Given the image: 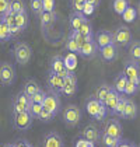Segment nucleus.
<instances>
[{"instance_id":"10","label":"nucleus","mask_w":140,"mask_h":147,"mask_svg":"<svg viewBox=\"0 0 140 147\" xmlns=\"http://www.w3.org/2000/svg\"><path fill=\"white\" fill-rule=\"evenodd\" d=\"M101 132H104V133H106V135H109V136H114L116 139H122L123 127H122V125H120V122L118 119H108L105 122L104 129Z\"/></svg>"},{"instance_id":"15","label":"nucleus","mask_w":140,"mask_h":147,"mask_svg":"<svg viewBox=\"0 0 140 147\" xmlns=\"http://www.w3.org/2000/svg\"><path fill=\"white\" fill-rule=\"evenodd\" d=\"M139 115V107L137 104L133 101L132 98H126V104H125V111H123V116L122 119L126 121H135Z\"/></svg>"},{"instance_id":"21","label":"nucleus","mask_w":140,"mask_h":147,"mask_svg":"<svg viewBox=\"0 0 140 147\" xmlns=\"http://www.w3.org/2000/svg\"><path fill=\"white\" fill-rule=\"evenodd\" d=\"M77 32H79V34H81L83 36H85V38H90V39H93V36H94L93 24H91V21H90L87 17H84V20H83L81 25L79 27Z\"/></svg>"},{"instance_id":"36","label":"nucleus","mask_w":140,"mask_h":147,"mask_svg":"<svg viewBox=\"0 0 140 147\" xmlns=\"http://www.w3.org/2000/svg\"><path fill=\"white\" fill-rule=\"evenodd\" d=\"M45 95H46V91H44L42 88H39L35 94H32V95L30 97V100H31L32 104H42L44 100H45Z\"/></svg>"},{"instance_id":"50","label":"nucleus","mask_w":140,"mask_h":147,"mask_svg":"<svg viewBox=\"0 0 140 147\" xmlns=\"http://www.w3.org/2000/svg\"><path fill=\"white\" fill-rule=\"evenodd\" d=\"M13 147H34L30 142L27 140H17L15 143H13Z\"/></svg>"},{"instance_id":"49","label":"nucleus","mask_w":140,"mask_h":147,"mask_svg":"<svg viewBox=\"0 0 140 147\" xmlns=\"http://www.w3.org/2000/svg\"><path fill=\"white\" fill-rule=\"evenodd\" d=\"M116 147H136V144H135L133 142H130V140H126V139H120Z\"/></svg>"},{"instance_id":"39","label":"nucleus","mask_w":140,"mask_h":147,"mask_svg":"<svg viewBox=\"0 0 140 147\" xmlns=\"http://www.w3.org/2000/svg\"><path fill=\"white\" fill-rule=\"evenodd\" d=\"M76 56L77 55H73V53H69L66 57H63L65 59V65H66V69L69 70V71H71L73 69H74V66L77 65V60H76Z\"/></svg>"},{"instance_id":"38","label":"nucleus","mask_w":140,"mask_h":147,"mask_svg":"<svg viewBox=\"0 0 140 147\" xmlns=\"http://www.w3.org/2000/svg\"><path fill=\"white\" fill-rule=\"evenodd\" d=\"M30 9H31V11L36 14V16H39L41 13L44 11V9H42V0H30Z\"/></svg>"},{"instance_id":"17","label":"nucleus","mask_w":140,"mask_h":147,"mask_svg":"<svg viewBox=\"0 0 140 147\" xmlns=\"http://www.w3.org/2000/svg\"><path fill=\"white\" fill-rule=\"evenodd\" d=\"M39 21H41V30L44 32H46L48 30L55 24V21H56V11L53 13L42 11L39 14Z\"/></svg>"},{"instance_id":"32","label":"nucleus","mask_w":140,"mask_h":147,"mask_svg":"<svg viewBox=\"0 0 140 147\" xmlns=\"http://www.w3.org/2000/svg\"><path fill=\"white\" fill-rule=\"evenodd\" d=\"M28 14L27 13H20V14H15V25L24 31L27 27H28Z\"/></svg>"},{"instance_id":"6","label":"nucleus","mask_w":140,"mask_h":147,"mask_svg":"<svg viewBox=\"0 0 140 147\" xmlns=\"http://www.w3.org/2000/svg\"><path fill=\"white\" fill-rule=\"evenodd\" d=\"M15 81V69L13 63L3 62L0 63V83L3 86H13Z\"/></svg>"},{"instance_id":"20","label":"nucleus","mask_w":140,"mask_h":147,"mask_svg":"<svg viewBox=\"0 0 140 147\" xmlns=\"http://www.w3.org/2000/svg\"><path fill=\"white\" fill-rule=\"evenodd\" d=\"M84 14L83 13H77V11H71L69 16V27L70 31H77L79 27L81 25L83 20H84Z\"/></svg>"},{"instance_id":"35","label":"nucleus","mask_w":140,"mask_h":147,"mask_svg":"<svg viewBox=\"0 0 140 147\" xmlns=\"http://www.w3.org/2000/svg\"><path fill=\"white\" fill-rule=\"evenodd\" d=\"M65 48L69 51V53H73V55H79V49H80V45L73 39V38H67L66 44H65Z\"/></svg>"},{"instance_id":"43","label":"nucleus","mask_w":140,"mask_h":147,"mask_svg":"<svg viewBox=\"0 0 140 147\" xmlns=\"http://www.w3.org/2000/svg\"><path fill=\"white\" fill-rule=\"evenodd\" d=\"M41 111H42V104H32L31 102V105L28 108V112L31 113L32 118H38V115L41 113Z\"/></svg>"},{"instance_id":"11","label":"nucleus","mask_w":140,"mask_h":147,"mask_svg":"<svg viewBox=\"0 0 140 147\" xmlns=\"http://www.w3.org/2000/svg\"><path fill=\"white\" fill-rule=\"evenodd\" d=\"M95 45L100 48H104V46L109 45V44H114V39H112V32L108 31V30H100L97 34L93 36Z\"/></svg>"},{"instance_id":"9","label":"nucleus","mask_w":140,"mask_h":147,"mask_svg":"<svg viewBox=\"0 0 140 147\" xmlns=\"http://www.w3.org/2000/svg\"><path fill=\"white\" fill-rule=\"evenodd\" d=\"M49 73H53V74H56V76L62 77V79L69 73V70L66 69V65H65V59H63V56L55 55V56L50 59V63H49Z\"/></svg>"},{"instance_id":"7","label":"nucleus","mask_w":140,"mask_h":147,"mask_svg":"<svg viewBox=\"0 0 140 147\" xmlns=\"http://www.w3.org/2000/svg\"><path fill=\"white\" fill-rule=\"evenodd\" d=\"M125 77L128 79V81H132L135 84H140V69H139V63L133 62V60H126L125 62V66H123V71Z\"/></svg>"},{"instance_id":"41","label":"nucleus","mask_w":140,"mask_h":147,"mask_svg":"<svg viewBox=\"0 0 140 147\" xmlns=\"http://www.w3.org/2000/svg\"><path fill=\"white\" fill-rule=\"evenodd\" d=\"M0 18L4 21V24H6L7 27H13V25H15V16H14L10 10L6 13V14H3Z\"/></svg>"},{"instance_id":"29","label":"nucleus","mask_w":140,"mask_h":147,"mask_svg":"<svg viewBox=\"0 0 140 147\" xmlns=\"http://www.w3.org/2000/svg\"><path fill=\"white\" fill-rule=\"evenodd\" d=\"M100 140H101V143L104 144V147H116L120 139H116V137H114V136H109V135H106V133H104V132H101Z\"/></svg>"},{"instance_id":"45","label":"nucleus","mask_w":140,"mask_h":147,"mask_svg":"<svg viewBox=\"0 0 140 147\" xmlns=\"http://www.w3.org/2000/svg\"><path fill=\"white\" fill-rule=\"evenodd\" d=\"M106 108H105L104 105L101 104V107H100V109H98V112H97V115H95V121H98V122H102L104 121L105 118H106Z\"/></svg>"},{"instance_id":"30","label":"nucleus","mask_w":140,"mask_h":147,"mask_svg":"<svg viewBox=\"0 0 140 147\" xmlns=\"http://www.w3.org/2000/svg\"><path fill=\"white\" fill-rule=\"evenodd\" d=\"M125 104H126V97L120 95L111 115H115V116H118V118H122V116H123V111H125Z\"/></svg>"},{"instance_id":"25","label":"nucleus","mask_w":140,"mask_h":147,"mask_svg":"<svg viewBox=\"0 0 140 147\" xmlns=\"http://www.w3.org/2000/svg\"><path fill=\"white\" fill-rule=\"evenodd\" d=\"M137 14H139L137 9H136L135 6H130V4H129L128 7H126V10L122 13L120 16H122V18H123L125 23H133V21H136Z\"/></svg>"},{"instance_id":"52","label":"nucleus","mask_w":140,"mask_h":147,"mask_svg":"<svg viewBox=\"0 0 140 147\" xmlns=\"http://www.w3.org/2000/svg\"><path fill=\"white\" fill-rule=\"evenodd\" d=\"M3 147H13V143H7V144H4Z\"/></svg>"},{"instance_id":"27","label":"nucleus","mask_w":140,"mask_h":147,"mask_svg":"<svg viewBox=\"0 0 140 147\" xmlns=\"http://www.w3.org/2000/svg\"><path fill=\"white\" fill-rule=\"evenodd\" d=\"M41 87H39V84H38V81H35V80H27L25 83H24V87H23V92L24 94H27L28 97H31L32 94H35L36 91L39 90Z\"/></svg>"},{"instance_id":"40","label":"nucleus","mask_w":140,"mask_h":147,"mask_svg":"<svg viewBox=\"0 0 140 147\" xmlns=\"http://www.w3.org/2000/svg\"><path fill=\"white\" fill-rule=\"evenodd\" d=\"M53 118H55V115H53V113H50L49 111H46V109H44V108H42L41 113L38 115V119H39L41 122H44V123H49V122H52V121H53Z\"/></svg>"},{"instance_id":"24","label":"nucleus","mask_w":140,"mask_h":147,"mask_svg":"<svg viewBox=\"0 0 140 147\" xmlns=\"http://www.w3.org/2000/svg\"><path fill=\"white\" fill-rule=\"evenodd\" d=\"M128 56H129V60H133V62L139 63V60H140V44H139V41L130 42Z\"/></svg>"},{"instance_id":"42","label":"nucleus","mask_w":140,"mask_h":147,"mask_svg":"<svg viewBox=\"0 0 140 147\" xmlns=\"http://www.w3.org/2000/svg\"><path fill=\"white\" fill-rule=\"evenodd\" d=\"M85 1H87V0H70V3H71V10H73V11H77V13H83Z\"/></svg>"},{"instance_id":"1","label":"nucleus","mask_w":140,"mask_h":147,"mask_svg":"<svg viewBox=\"0 0 140 147\" xmlns=\"http://www.w3.org/2000/svg\"><path fill=\"white\" fill-rule=\"evenodd\" d=\"M13 55H14V59L18 65L25 66L32 57V49L25 42H17L13 48Z\"/></svg>"},{"instance_id":"18","label":"nucleus","mask_w":140,"mask_h":147,"mask_svg":"<svg viewBox=\"0 0 140 147\" xmlns=\"http://www.w3.org/2000/svg\"><path fill=\"white\" fill-rule=\"evenodd\" d=\"M48 88L49 91H52V92H62V87H63V79L62 77H59L56 74H53V73H49L48 74Z\"/></svg>"},{"instance_id":"5","label":"nucleus","mask_w":140,"mask_h":147,"mask_svg":"<svg viewBox=\"0 0 140 147\" xmlns=\"http://www.w3.org/2000/svg\"><path fill=\"white\" fill-rule=\"evenodd\" d=\"M42 108L56 116L60 112V109H62V102H60V98H59L58 94L56 92H52V91L46 92L45 100L42 102Z\"/></svg>"},{"instance_id":"22","label":"nucleus","mask_w":140,"mask_h":147,"mask_svg":"<svg viewBox=\"0 0 140 147\" xmlns=\"http://www.w3.org/2000/svg\"><path fill=\"white\" fill-rule=\"evenodd\" d=\"M126 83H128V79L125 77V74L123 73H119L116 77L114 79V83H112V88L116 91L119 95H123V91H125V86H126Z\"/></svg>"},{"instance_id":"16","label":"nucleus","mask_w":140,"mask_h":147,"mask_svg":"<svg viewBox=\"0 0 140 147\" xmlns=\"http://www.w3.org/2000/svg\"><path fill=\"white\" fill-rule=\"evenodd\" d=\"M100 136H101V130L95 126V125H87L81 132V137L91 142V143H97L100 140Z\"/></svg>"},{"instance_id":"54","label":"nucleus","mask_w":140,"mask_h":147,"mask_svg":"<svg viewBox=\"0 0 140 147\" xmlns=\"http://www.w3.org/2000/svg\"><path fill=\"white\" fill-rule=\"evenodd\" d=\"M94 147H95V146H94Z\"/></svg>"},{"instance_id":"8","label":"nucleus","mask_w":140,"mask_h":147,"mask_svg":"<svg viewBox=\"0 0 140 147\" xmlns=\"http://www.w3.org/2000/svg\"><path fill=\"white\" fill-rule=\"evenodd\" d=\"M79 90V86H77V76L69 71L65 77H63V87H62V94H65L66 97H73Z\"/></svg>"},{"instance_id":"28","label":"nucleus","mask_w":140,"mask_h":147,"mask_svg":"<svg viewBox=\"0 0 140 147\" xmlns=\"http://www.w3.org/2000/svg\"><path fill=\"white\" fill-rule=\"evenodd\" d=\"M10 11L15 16L20 13H27V7L24 0H10Z\"/></svg>"},{"instance_id":"23","label":"nucleus","mask_w":140,"mask_h":147,"mask_svg":"<svg viewBox=\"0 0 140 147\" xmlns=\"http://www.w3.org/2000/svg\"><path fill=\"white\" fill-rule=\"evenodd\" d=\"M100 107H101V102L98 101V100H95L94 97H90V98L85 101V112L88 113L91 118H95V115L98 112Z\"/></svg>"},{"instance_id":"19","label":"nucleus","mask_w":140,"mask_h":147,"mask_svg":"<svg viewBox=\"0 0 140 147\" xmlns=\"http://www.w3.org/2000/svg\"><path fill=\"white\" fill-rule=\"evenodd\" d=\"M119 97H120V95H119L114 88H111V90H109L108 95L105 97L104 102H102V105L106 108V112L112 113V111H114V108H115V105H116L118 100H119Z\"/></svg>"},{"instance_id":"4","label":"nucleus","mask_w":140,"mask_h":147,"mask_svg":"<svg viewBox=\"0 0 140 147\" xmlns=\"http://www.w3.org/2000/svg\"><path fill=\"white\" fill-rule=\"evenodd\" d=\"M34 122V118L28 111L20 113H13V126L17 130H28Z\"/></svg>"},{"instance_id":"2","label":"nucleus","mask_w":140,"mask_h":147,"mask_svg":"<svg viewBox=\"0 0 140 147\" xmlns=\"http://www.w3.org/2000/svg\"><path fill=\"white\" fill-rule=\"evenodd\" d=\"M112 39H114V44L118 48L129 46L130 42L133 41L132 39V31H130V28L126 27V25H119V27H116V30L112 32Z\"/></svg>"},{"instance_id":"46","label":"nucleus","mask_w":140,"mask_h":147,"mask_svg":"<svg viewBox=\"0 0 140 147\" xmlns=\"http://www.w3.org/2000/svg\"><path fill=\"white\" fill-rule=\"evenodd\" d=\"M10 10V0H0V17Z\"/></svg>"},{"instance_id":"48","label":"nucleus","mask_w":140,"mask_h":147,"mask_svg":"<svg viewBox=\"0 0 140 147\" xmlns=\"http://www.w3.org/2000/svg\"><path fill=\"white\" fill-rule=\"evenodd\" d=\"M24 111H27V108L24 105L13 101V113H20V112H24Z\"/></svg>"},{"instance_id":"3","label":"nucleus","mask_w":140,"mask_h":147,"mask_svg":"<svg viewBox=\"0 0 140 147\" xmlns=\"http://www.w3.org/2000/svg\"><path fill=\"white\" fill-rule=\"evenodd\" d=\"M62 118H63V122L67 126H76L81 121V109L77 105L70 104L63 109Z\"/></svg>"},{"instance_id":"14","label":"nucleus","mask_w":140,"mask_h":147,"mask_svg":"<svg viewBox=\"0 0 140 147\" xmlns=\"http://www.w3.org/2000/svg\"><path fill=\"white\" fill-rule=\"evenodd\" d=\"M42 147H65L63 137L58 132H49L42 140Z\"/></svg>"},{"instance_id":"44","label":"nucleus","mask_w":140,"mask_h":147,"mask_svg":"<svg viewBox=\"0 0 140 147\" xmlns=\"http://www.w3.org/2000/svg\"><path fill=\"white\" fill-rule=\"evenodd\" d=\"M55 6H56V1L55 0H42V9H44V11L53 13L55 9H56Z\"/></svg>"},{"instance_id":"13","label":"nucleus","mask_w":140,"mask_h":147,"mask_svg":"<svg viewBox=\"0 0 140 147\" xmlns=\"http://www.w3.org/2000/svg\"><path fill=\"white\" fill-rule=\"evenodd\" d=\"M79 55L84 57V59H93V57L98 55V46L95 45L94 39H91V41H88V42H85V44H83L80 46Z\"/></svg>"},{"instance_id":"53","label":"nucleus","mask_w":140,"mask_h":147,"mask_svg":"<svg viewBox=\"0 0 140 147\" xmlns=\"http://www.w3.org/2000/svg\"><path fill=\"white\" fill-rule=\"evenodd\" d=\"M136 147H139V146H137V144H136Z\"/></svg>"},{"instance_id":"26","label":"nucleus","mask_w":140,"mask_h":147,"mask_svg":"<svg viewBox=\"0 0 140 147\" xmlns=\"http://www.w3.org/2000/svg\"><path fill=\"white\" fill-rule=\"evenodd\" d=\"M112 87L109 86V84H106V83H102L101 86H98L97 87V90H95V94H94V98L95 100H98V101L101 102H104L105 100V97L108 95V92H109V90H111Z\"/></svg>"},{"instance_id":"51","label":"nucleus","mask_w":140,"mask_h":147,"mask_svg":"<svg viewBox=\"0 0 140 147\" xmlns=\"http://www.w3.org/2000/svg\"><path fill=\"white\" fill-rule=\"evenodd\" d=\"M94 9H95V7H93L90 3H87V1H85V4H84V9H83V14L87 17L88 14H91V13L94 11Z\"/></svg>"},{"instance_id":"34","label":"nucleus","mask_w":140,"mask_h":147,"mask_svg":"<svg viewBox=\"0 0 140 147\" xmlns=\"http://www.w3.org/2000/svg\"><path fill=\"white\" fill-rule=\"evenodd\" d=\"M13 101L24 105V107L27 108V111H28V108H30V105H31V100H30V97H28L27 94H24L23 91H20V92L14 97V100H13Z\"/></svg>"},{"instance_id":"37","label":"nucleus","mask_w":140,"mask_h":147,"mask_svg":"<svg viewBox=\"0 0 140 147\" xmlns=\"http://www.w3.org/2000/svg\"><path fill=\"white\" fill-rule=\"evenodd\" d=\"M137 91H139V86H137V84H135V83H132V81H128V83H126V86H125V91H123V94H125V95H128V97H132V95L137 94Z\"/></svg>"},{"instance_id":"12","label":"nucleus","mask_w":140,"mask_h":147,"mask_svg":"<svg viewBox=\"0 0 140 147\" xmlns=\"http://www.w3.org/2000/svg\"><path fill=\"white\" fill-rule=\"evenodd\" d=\"M118 49L119 48L115 44H109V45L104 46V48H100L98 53H100V57L104 62H114L118 57Z\"/></svg>"},{"instance_id":"31","label":"nucleus","mask_w":140,"mask_h":147,"mask_svg":"<svg viewBox=\"0 0 140 147\" xmlns=\"http://www.w3.org/2000/svg\"><path fill=\"white\" fill-rule=\"evenodd\" d=\"M129 4V0H114L112 1V9H114V11L116 13L118 16H120L122 13L126 10V7H128Z\"/></svg>"},{"instance_id":"47","label":"nucleus","mask_w":140,"mask_h":147,"mask_svg":"<svg viewBox=\"0 0 140 147\" xmlns=\"http://www.w3.org/2000/svg\"><path fill=\"white\" fill-rule=\"evenodd\" d=\"M94 146H95L94 143L85 140V139H83V137L77 139V140H76V144H74V147H94Z\"/></svg>"},{"instance_id":"33","label":"nucleus","mask_w":140,"mask_h":147,"mask_svg":"<svg viewBox=\"0 0 140 147\" xmlns=\"http://www.w3.org/2000/svg\"><path fill=\"white\" fill-rule=\"evenodd\" d=\"M10 38H11V35H10V30H9V27H7V25L4 24V21L0 18V44L7 42Z\"/></svg>"}]
</instances>
